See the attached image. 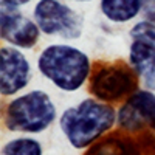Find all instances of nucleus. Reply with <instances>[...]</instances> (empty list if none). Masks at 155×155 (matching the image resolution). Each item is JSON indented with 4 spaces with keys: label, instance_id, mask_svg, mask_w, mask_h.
Listing matches in <instances>:
<instances>
[{
    "label": "nucleus",
    "instance_id": "nucleus-15",
    "mask_svg": "<svg viewBox=\"0 0 155 155\" xmlns=\"http://www.w3.org/2000/svg\"><path fill=\"white\" fill-rule=\"evenodd\" d=\"M143 19L155 23V0H143Z\"/></svg>",
    "mask_w": 155,
    "mask_h": 155
},
{
    "label": "nucleus",
    "instance_id": "nucleus-8",
    "mask_svg": "<svg viewBox=\"0 0 155 155\" xmlns=\"http://www.w3.org/2000/svg\"><path fill=\"white\" fill-rule=\"evenodd\" d=\"M0 37L3 44L20 50H33L42 37V31L33 17L20 9L3 8L0 12Z\"/></svg>",
    "mask_w": 155,
    "mask_h": 155
},
{
    "label": "nucleus",
    "instance_id": "nucleus-10",
    "mask_svg": "<svg viewBox=\"0 0 155 155\" xmlns=\"http://www.w3.org/2000/svg\"><path fill=\"white\" fill-rule=\"evenodd\" d=\"M84 155H141V147L137 140L126 132L109 134L88 149Z\"/></svg>",
    "mask_w": 155,
    "mask_h": 155
},
{
    "label": "nucleus",
    "instance_id": "nucleus-6",
    "mask_svg": "<svg viewBox=\"0 0 155 155\" xmlns=\"http://www.w3.org/2000/svg\"><path fill=\"white\" fill-rule=\"evenodd\" d=\"M116 126L129 135L152 132L155 134V92L140 87L124 102L116 115Z\"/></svg>",
    "mask_w": 155,
    "mask_h": 155
},
{
    "label": "nucleus",
    "instance_id": "nucleus-2",
    "mask_svg": "<svg viewBox=\"0 0 155 155\" xmlns=\"http://www.w3.org/2000/svg\"><path fill=\"white\" fill-rule=\"evenodd\" d=\"M93 65L88 53L70 42L48 44L36 58L39 74L62 93L82 90L90 81Z\"/></svg>",
    "mask_w": 155,
    "mask_h": 155
},
{
    "label": "nucleus",
    "instance_id": "nucleus-16",
    "mask_svg": "<svg viewBox=\"0 0 155 155\" xmlns=\"http://www.w3.org/2000/svg\"><path fill=\"white\" fill-rule=\"evenodd\" d=\"M28 3H31V0H2V6L11 9H20L22 6H27Z\"/></svg>",
    "mask_w": 155,
    "mask_h": 155
},
{
    "label": "nucleus",
    "instance_id": "nucleus-3",
    "mask_svg": "<svg viewBox=\"0 0 155 155\" xmlns=\"http://www.w3.org/2000/svg\"><path fill=\"white\" fill-rule=\"evenodd\" d=\"M3 126L20 135H39L59 120L58 106L44 88H30L12 96L3 107Z\"/></svg>",
    "mask_w": 155,
    "mask_h": 155
},
{
    "label": "nucleus",
    "instance_id": "nucleus-13",
    "mask_svg": "<svg viewBox=\"0 0 155 155\" xmlns=\"http://www.w3.org/2000/svg\"><path fill=\"white\" fill-rule=\"evenodd\" d=\"M129 36H130V41H140L155 48V23L153 22H149L146 19L137 20L129 30Z\"/></svg>",
    "mask_w": 155,
    "mask_h": 155
},
{
    "label": "nucleus",
    "instance_id": "nucleus-7",
    "mask_svg": "<svg viewBox=\"0 0 155 155\" xmlns=\"http://www.w3.org/2000/svg\"><path fill=\"white\" fill-rule=\"evenodd\" d=\"M33 81V65L25 50L3 44L0 47V95L12 98Z\"/></svg>",
    "mask_w": 155,
    "mask_h": 155
},
{
    "label": "nucleus",
    "instance_id": "nucleus-5",
    "mask_svg": "<svg viewBox=\"0 0 155 155\" xmlns=\"http://www.w3.org/2000/svg\"><path fill=\"white\" fill-rule=\"evenodd\" d=\"M31 17L44 36L58 37L64 42L79 39L85 28V17L65 0H37Z\"/></svg>",
    "mask_w": 155,
    "mask_h": 155
},
{
    "label": "nucleus",
    "instance_id": "nucleus-12",
    "mask_svg": "<svg viewBox=\"0 0 155 155\" xmlns=\"http://www.w3.org/2000/svg\"><path fill=\"white\" fill-rule=\"evenodd\" d=\"M0 155H44V146L31 135H20L5 141Z\"/></svg>",
    "mask_w": 155,
    "mask_h": 155
},
{
    "label": "nucleus",
    "instance_id": "nucleus-4",
    "mask_svg": "<svg viewBox=\"0 0 155 155\" xmlns=\"http://www.w3.org/2000/svg\"><path fill=\"white\" fill-rule=\"evenodd\" d=\"M140 85L141 82L134 68L123 61L95 64L87 84L90 95L109 104L124 102Z\"/></svg>",
    "mask_w": 155,
    "mask_h": 155
},
{
    "label": "nucleus",
    "instance_id": "nucleus-14",
    "mask_svg": "<svg viewBox=\"0 0 155 155\" xmlns=\"http://www.w3.org/2000/svg\"><path fill=\"white\" fill-rule=\"evenodd\" d=\"M140 147H141V153L146 155H155V134H147L144 132V140L140 141Z\"/></svg>",
    "mask_w": 155,
    "mask_h": 155
},
{
    "label": "nucleus",
    "instance_id": "nucleus-9",
    "mask_svg": "<svg viewBox=\"0 0 155 155\" xmlns=\"http://www.w3.org/2000/svg\"><path fill=\"white\" fill-rule=\"evenodd\" d=\"M127 62L144 88L155 92V48L140 41H130Z\"/></svg>",
    "mask_w": 155,
    "mask_h": 155
},
{
    "label": "nucleus",
    "instance_id": "nucleus-11",
    "mask_svg": "<svg viewBox=\"0 0 155 155\" xmlns=\"http://www.w3.org/2000/svg\"><path fill=\"white\" fill-rule=\"evenodd\" d=\"M99 11L107 22L126 25L143 14V0H99Z\"/></svg>",
    "mask_w": 155,
    "mask_h": 155
},
{
    "label": "nucleus",
    "instance_id": "nucleus-17",
    "mask_svg": "<svg viewBox=\"0 0 155 155\" xmlns=\"http://www.w3.org/2000/svg\"><path fill=\"white\" fill-rule=\"evenodd\" d=\"M71 2H76V3H88V2H93V0H71Z\"/></svg>",
    "mask_w": 155,
    "mask_h": 155
},
{
    "label": "nucleus",
    "instance_id": "nucleus-1",
    "mask_svg": "<svg viewBox=\"0 0 155 155\" xmlns=\"http://www.w3.org/2000/svg\"><path fill=\"white\" fill-rule=\"evenodd\" d=\"M116 115L118 109L113 104L88 96L64 109L58 126L73 149L85 150L112 132L116 126Z\"/></svg>",
    "mask_w": 155,
    "mask_h": 155
}]
</instances>
